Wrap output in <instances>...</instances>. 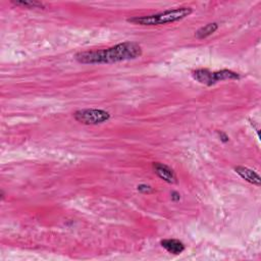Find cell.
I'll use <instances>...</instances> for the list:
<instances>
[{
	"label": "cell",
	"instance_id": "11",
	"mask_svg": "<svg viewBox=\"0 0 261 261\" xmlns=\"http://www.w3.org/2000/svg\"><path fill=\"white\" fill-rule=\"evenodd\" d=\"M171 199L173 201H178L181 199V195L178 192H172L171 193Z\"/></svg>",
	"mask_w": 261,
	"mask_h": 261
},
{
	"label": "cell",
	"instance_id": "9",
	"mask_svg": "<svg viewBox=\"0 0 261 261\" xmlns=\"http://www.w3.org/2000/svg\"><path fill=\"white\" fill-rule=\"evenodd\" d=\"M13 4L28 8H43L44 4L39 1H32V0H20V1H12Z\"/></svg>",
	"mask_w": 261,
	"mask_h": 261
},
{
	"label": "cell",
	"instance_id": "12",
	"mask_svg": "<svg viewBox=\"0 0 261 261\" xmlns=\"http://www.w3.org/2000/svg\"><path fill=\"white\" fill-rule=\"evenodd\" d=\"M220 137H221V140L223 141V142H228V137L224 134V133H219Z\"/></svg>",
	"mask_w": 261,
	"mask_h": 261
},
{
	"label": "cell",
	"instance_id": "2",
	"mask_svg": "<svg viewBox=\"0 0 261 261\" xmlns=\"http://www.w3.org/2000/svg\"><path fill=\"white\" fill-rule=\"evenodd\" d=\"M193 13L191 7H181L177 9L166 10L163 13L156 15L144 16V17H134L128 19L129 23L140 26H158L168 23H175L185 18L189 17Z\"/></svg>",
	"mask_w": 261,
	"mask_h": 261
},
{
	"label": "cell",
	"instance_id": "8",
	"mask_svg": "<svg viewBox=\"0 0 261 261\" xmlns=\"http://www.w3.org/2000/svg\"><path fill=\"white\" fill-rule=\"evenodd\" d=\"M219 29V25H217L216 23H210V24H207L206 26L200 28L197 32H196V38L198 39H204V38H207L208 36L212 35L213 33Z\"/></svg>",
	"mask_w": 261,
	"mask_h": 261
},
{
	"label": "cell",
	"instance_id": "1",
	"mask_svg": "<svg viewBox=\"0 0 261 261\" xmlns=\"http://www.w3.org/2000/svg\"><path fill=\"white\" fill-rule=\"evenodd\" d=\"M142 56V47L136 42H124L107 49L84 51L75 54V60L84 64L115 63L136 59Z\"/></svg>",
	"mask_w": 261,
	"mask_h": 261
},
{
	"label": "cell",
	"instance_id": "7",
	"mask_svg": "<svg viewBox=\"0 0 261 261\" xmlns=\"http://www.w3.org/2000/svg\"><path fill=\"white\" fill-rule=\"evenodd\" d=\"M160 244L170 254L179 255L183 253L185 250V245L183 244V242L177 240V239H165V240L160 242Z\"/></svg>",
	"mask_w": 261,
	"mask_h": 261
},
{
	"label": "cell",
	"instance_id": "4",
	"mask_svg": "<svg viewBox=\"0 0 261 261\" xmlns=\"http://www.w3.org/2000/svg\"><path fill=\"white\" fill-rule=\"evenodd\" d=\"M74 117L77 122L83 125H100L110 121L111 114L103 110H81L74 113Z\"/></svg>",
	"mask_w": 261,
	"mask_h": 261
},
{
	"label": "cell",
	"instance_id": "6",
	"mask_svg": "<svg viewBox=\"0 0 261 261\" xmlns=\"http://www.w3.org/2000/svg\"><path fill=\"white\" fill-rule=\"evenodd\" d=\"M235 171L246 182H248L250 184H253V185H255V186H258V187L260 186L261 180H260V177L256 171L250 169L248 168H245V167H237V168H235Z\"/></svg>",
	"mask_w": 261,
	"mask_h": 261
},
{
	"label": "cell",
	"instance_id": "5",
	"mask_svg": "<svg viewBox=\"0 0 261 261\" xmlns=\"http://www.w3.org/2000/svg\"><path fill=\"white\" fill-rule=\"evenodd\" d=\"M153 169L156 175L165 182L168 184H176L177 183V176L173 169L169 167L163 165V163L154 162L153 163Z\"/></svg>",
	"mask_w": 261,
	"mask_h": 261
},
{
	"label": "cell",
	"instance_id": "3",
	"mask_svg": "<svg viewBox=\"0 0 261 261\" xmlns=\"http://www.w3.org/2000/svg\"><path fill=\"white\" fill-rule=\"evenodd\" d=\"M193 78L199 82L200 84L206 86H212L217 82L225 81V80H239L241 77L240 75L230 71V70H223L219 72H209L208 70H197L193 72Z\"/></svg>",
	"mask_w": 261,
	"mask_h": 261
},
{
	"label": "cell",
	"instance_id": "10",
	"mask_svg": "<svg viewBox=\"0 0 261 261\" xmlns=\"http://www.w3.org/2000/svg\"><path fill=\"white\" fill-rule=\"evenodd\" d=\"M137 189H138V191L139 192H141V193H151L152 191H153V189H152L150 186H148V185H144V184H142V185H139V186L137 187Z\"/></svg>",
	"mask_w": 261,
	"mask_h": 261
}]
</instances>
